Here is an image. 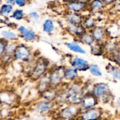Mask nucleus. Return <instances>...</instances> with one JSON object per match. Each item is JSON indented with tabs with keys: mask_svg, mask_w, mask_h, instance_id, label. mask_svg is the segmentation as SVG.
I'll return each instance as SVG.
<instances>
[{
	"mask_svg": "<svg viewBox=\"0 0 120 120\" xmlns=\"http://www.w3.org/2000/svg\"><path fill=\"white\" fill-rule=\"evenodd\" d=\"M49 71V61L43 57H39L36 60L30 71V77L35 81H38L44 76Z\"/></svg>",
	"mask_w": 120,
	"mask_h": 120,
	"instance_id": "20e7f679",
	"label": "nucleus"
},
{
	"mask_svg": "<svg viewBox=\"0 0 120 120\" xmlns=\"http://www.w3.org/2000/svg\"><path fill=\"white\" fill-rule=\"evenodd\" d=\"M19 36L26 42H34L38 38L36 33L32 29L24 25H20L18 28Z\"/></svg>",
	"mask_w": 120,
	"mask_h": 120,
	"instance_id": "9b49d317",
	"label": "nucleus"
},
{
	"mask_svg": "<svg viewBox=\"0 0 120 120\" xmlns=\"http://www.w3.org/2000/svg\"><path fill=\"white\" fill-rule=\"evenodd\" d=\"M90 92L98 100L104 103H108L112 100V96L110 87L106 82H98L93 85Z\"/></svg>",
	"mask_w": 120,
	"mask_h": 120,
	"instance_id": "f03ea898",
	"label": "nucleus"
},
{
	"mask_svg": "<svg viewBox=\"0 0 120 120\" xmlns=\"http://www.w3.org/2000/svg\"><path fill=\"white\" fill-rule=\"evenodd\" d=\"M38 81V84L37 86V89L39 94H42L46 89L51 87L48 79V73H46L44 76H42Z\"/></svg>",
	"mask_w": 120,
	"mask_h": 120,
	"instance_id": "aec40b11",
	"label": "nucleus"
},
{
	"mask_svg": "<svg viewBox=\"0 0 120 120\" xmlns=\"http://www.w3.org/2000/svg\"><path fill=\"white\" fill-rule=\"evenodd\" d=\"M90 52L94 56H101L104 55V44L95 42L90 47Z\"/></svg>",
	"mask_w": 120,
	"mask_h": 120,
	"instance_id": "a878e982",
	"label": "nucleus"
},
{
	"mask_svg": "<svg viewBox=\"0 0 120 120\" xmlns=\"http://www.w3.org/2000/svg\"><path fill=\"white\" fill-rule=\"evenodd\" d=\"M106 6L102 0H91L88 5V9L91 12L97 13L103 11Z\"/></svg>",
	"mask_w": 120,
	"mask_h": 120,
	"instance_id": "a211bd4d",
	"label": "nucleus"
},
{
	"mask_svg": "<svg viewBox=\"0 0 120 120\" xmlns=\"http://www.w3.org/2000/svg\"><path fill=\"white\" fill-rule=\"evenodd\" d=\"M13 58L22 62H30L32 59L31 49L25 44H17L13 53Z\"/></svg>",
	"mask_w": 120,
	"mask_h": 120,
	"instance_id": "423d86ee",
	"label": "nucleus"
},
{
	"mask_svg": "<svg viewBox=\"0 0 120 120\" xmlns=\"http://www.w3.org/2000/svg\"><path fill=\"white\" fill-rule=\"evenodd\" d=\"M108 73L112 76L115 81H119L120 80V70L119 66L109 65L105 68Z\"/></svg>",
	"mask_w": 120,
	"mask_h": 120,
	"instance_id": "b1692460",
	"label": "nucleus"
},
{
	"mask_svg": "<svg viewBox=\"0 0 120 120\" xmlns=\"http://www.w3.org/2000/svg\"><path fill=\"white\" fill-rule=\"evenodd\" d=\"M28 17L33 21H37L40 19V15L38 12L33 11L28 14Z\"/></svg>",
	"mask_w": 120,
	"mask_h": 120,
	"instance_id": "2f4dec72",
	"label": "nucleus"
},
{
	"mask_svg": "<svg viewBox=\"0 0 120 120\" xmlns=\"http://www.w3.org/2000/svg\"><path fill=\"white\" fill-rule=\"evenodd\" d=\"M58 91L59 88L50 87L45 91L43 92L42 94H41V95L43 100L55 102L58 94Z\"/></svg>",
	"mask_w": 120,
	"mask_h": 120,
	"instance_id": "6ab92c4d",
	"label": "nucleus"
},
{
	"mask_svg": "<svg viewBox=\"0 0 120 120\" xmlns=\"http://www.w3.org/2000/svg\"><path fill=\"white\" fill-rule=\"evenodd\" d=\"M83 18H84V16L80 13L68 11L64 14V19L66 22H67V24H82Z\"/></svg>",
	"mask_w": 120,
	"mask_h": 120,
	"instance_id": "4468645a",
	"label": "nucleus"
},
{
	"mask_svg": "<svg viewBox=\"0 0 120 120\" xmlns=\"http://www.w3.org/2000/svg\"><path fill=\"white\" fill-rule=\"evenodd\" d=\"M65 45L66 47L69 50L73 52L76 53V54L84 55V54H86L87 53L86 51L77 42H67V43H66Z\"/></svg>",
	"mask_w": 120,
	"mask_h": 120,
	"instance_id": "4be33fe9",
	"label": "nucleus"
},
{
	"mask_svg": "<svg viewBox=\"0 0 120 120\" xmlns=\"http://www.w3.org/2000/svg\"><path fill=\"white\" fill-rule=\"evenodd\" d=\"M66 8L69 12L82 14V12L88 9V5L77 0H70L67 3Z\"/></svg>",
	"mask_w": 120,
	"mask_h": 120,
	"instance_id": "ddd939ff",
	"label": "nucleus"
},
{
	"mask_svg": "<svg viewBox=\"0 0 120 120\" xmlns=\"http://www.w3.org/2000/svg\"><path fill=\"white\" fill-rule=\"evenodd\" d=\"M102 1L104 2V4H105L106 5H107L112 4L114 3L115 2H116L117 0H102Z\"/></svg>",
	"mask_w": 120,
	"mask_h": 120,
	"instance_id": "72a5a7b5",
	"label": "nucleus"
},
{
	"mask_svg": "<svg viewBox=\"0 0 120 120\" xmlns=\"http://www.w3.org/2000/svg\"><path fill=\"white\" fill-rule=\"evenodd\" d=\"M77 1H80L81 2H83L84 4H86L87 5H89V4L91 2V0H77Z\"/></svg>",
	"mask_w": 120,
	"mask_h": 120,
	"instance_id": "c9c22d12",
	"label": "nucleus"
},
{
	"mask_svg": "<svg viewBox=\"0 0 120 120\" xmlns=\"http://www.w3.org/2000/svg\"><path fill=\"white\" fill-rule=\"evenodd\" d=\"M13 5L10 4H4L0 8V15L2 16H7L9 15L13 11Z\"/></svg>",
	"mask_w": 120,
	"mask_h": 120,
	"instance_id": "c756f323",
	"label": "nucleus"
},
{
	"mask_svg": "<svg viewBox=\"0 0 120 120\" xmlns=\"http://www.w3.org/2000/svg\"><path fill=\"white\" fill-rule=\"evenodd\" d=\"M64 66H57L48 72V79L50 87L59 88L64 82Z\"/></svg>",
	"mask_w": 120,
	"mask_h": 120,
	"instance_id": "39448f33",
	"label": "nucleus"
},
{
	"mask_svg": "<svg viewBox=\"0 0 120 120\" xmlns=\"http://www.w3.org/2000/svg\"><path fill=\"white\" fill-rule=\"evenodd\" d=\"M97 19L92 16H87L83 18L82 25L87 31H90L97 25Z\"/></svg>",
	"mask_w": 120,
	"mask_h": 120,
	"instance_id": "412c9836",
	"label": "nucleus"
},
{
	"mask_svg": "<svg viewBox=\"0 0 120 120\" xmlns=\"http://www.w3.org/2000/svg\"><path fill=\"white\" fill-rule=\"evenodd\" d=\"M79 77V71L71 66L64 67V81L73 82L78 80Z\"/></svg>",
	"mask_w": 120,
	"mask_h": 120,
	"instance_id": "dca6fc26",
	"label": "nucleus"
},
{
	"mask_svg": "<svg viewBox=\"0 0 120 120\" xmlns=\"http://www.w3.org/2000/svg\"><path fill=\"white\" fill-rule=\"evenodd\" d=\"M11 17L16 21H21V20L25 19V14L22 9H16L12 12Z\"/></svg>",
	"mask_w": 120,
	"mask_h": 120,
	"instance_id": "c85d7f7f",
	"label": "nucleus"
},
{
	"mask_svg": "<svg viewBox=\"0 0 120 120\" xmlns=\"http://www.w3.org/2000/svg\"><path fill=\"white\" fill-rule=\"evenodd\" d=\"M81 111L82 109L80 106L68 104V105L60 111L59 117L64 120H71L79 116Z\"/></svg>",
	"mask_w": 120,
	"mask_h": 120,
	"instance_id": "0eeeda50",
	"label": "nucleus"
},
{
	"mask_svg": "<svg viewBox=\"0 0 120 120\" xmlns=\"http://www.w3.org/2000/svg\"><path fill=\"white\" fill-rule=\"evenodd\" d=\"M2 21V20H1V19L0 18V21Z\"/></svg>",
	"mask_w": 120,
	"mask_h": 120,
	"instance_id": "e433bc0d",
	"label": "nucleus"
},
{
	"mask_svg": "<svg viewBox=\"0 0 120 120\" xmlns=\"http://www.w3.org/2000/svg\"><path fill=\"white\" fill-rule=\"evenodd\" d=\"M43 31L46 34L51 35L55 30V24L53 21L50 18H48L44 21L42 25Z\"/></svg>",
	"mask_w": 120,
	"mask_h": 120,
	"instance_id": "bb28decb",
	"label": "nucleus"
},
{
	"mask_svg": "<svg viewBox=\"0 0 120 120\" xmlns=\"http://www.w3.org/2000/svg\"><path fill=\"white\" fill-rule=\"evenodd\" d=\"M77 40L83 44L86 45L89 47H90L91 45H93L95 42L92 35L90 34V32L88 31H87L84 34H82L79 38H77Z\"/></svg>",
	"mask_w": 120,
	"mask_h": 120,
	"instance_id": "5701e85b",
	"label": "nucleus"
},
{
	"mask_svg": "<svg viewBox=\"0 0 120 120\" xmlns=\"http://www.w3.org/2000/svg\"><path fill=\"white\" fill-rule=\"evenodd\" d=\"M103 111L99 107H93L81 111L79 114L80 120H99L101 118Z\"/></svg>",
	"mask_w": 120,
	"mask_h": 120,
	"instance_id": "6e6552de",
	"label": "nucleus"
},
{
	"mask_svg": "<svg viewBox=\"0 0 120 120\" xmlns=\"http://www.w3.org/2000/svg\"><path fill=\"white\" fill-rule=\"evenodd\" d=\"M84 87L77 81L73 82L71 84H68L66 91L67 104L80 105L82 98L85 94Z\"/></svg>",
	"mask_w": 120,
	"mask_h": 120,
	"instance_id": "f257e3e1",
	"label": "nucleus"
},
{
	"mask_svg": "<svg viewBox=\"0 0 120 120\" xmlns=\"http://www.w3.org/2000/svg\"><path fill=\"white\" fill-rule=\"evenodd\" d=\"M66 29L73 36L79 38L83 34L87 31L82 24L80 25H71L67 24Z\"/></svg>",
	"mask_w": 120,
	"mask_h": 120,
	"instance_id": "f3484780",
	"label": "nucleus"
},
{
	"mask_svg": "<svg viewBox=\"0 0 120 120\" xmlns=\"http://www.w3.org/2000/svg\"><path fill=\"white\" fill-rule=\"evenodd\" d=\"M28 3V0H15V4L20 7L25 6Z\"/></svg>",
	"mask_w": 120,
	"mask_h": 120,
	"instance_id": "473e14b6",
	"label": "nucleus"
},
{
	"mask_svg": "<svg viewBox=\"0 0 120 120\" xmlns=\"http://www.w3.org/2000/svg\"><path fill=\"white\" fill-rule=\"evenodd\" d=\"M89 31L91 34L95 42L97 43L104 44L109 40L105 28L103 26H99L97 25L96 27Z\"/></svg>",
	"mask_w": 120,
	"mask_h": 120,
	"instance_id": "1a4fd4ad",
	"label": "nucleus"
},
{
	"mask_svg": "<svg viewBox=\"0 0 120 120\" xmlns=\"http://www.w3.org/2000/svg\"><path fill=\"white\" fill-rule=\"evenodd\" d=\"M5 1L8 4L12 5L15 4V0H5Z\"/></svg>",
	"mask_w": 120,
	"mask_h": 120,
	"instance_id": "f704fd0d",
	"label": "nucleus"
},
{
	"mask_svg": "<svg viewBox=\"0 0 120 120\" xmlns=\"http://www.w3.org/2000/svg\"><path fill=\"white\" fill-rule=\"evenodd\" d=\"M70 64L71 67L75 68L79 72L87 71L90 65L89 62L87 60L77 56H73L71 59Z\"/></svg>",
	"mask_w": 120,
	"mask_h": 120,
	"instance_id": "f8f14e48",
	"label": "nucleus"
},
{
	"mask_svg": "<svg viewBox=\"0 0 120 120\" xmlns=\"http://www.w3.org/2000/svg\"><path fill=\"white\" fill-rule=\"evenodd\" d=\"M99 101L90 92H85L82 98L80 107L82 111L95 107L98 105Z\"/></svg>",
	"mask_w": 120,
	"mask_h": 120,
	"instance_id": "9d476101",
	"label": "nucleus"
},
{
	"mask_svg": "<svg viewBox=\"0 0 120 120\" xmlns=\"http://www.w3.org/2000/svg\"><path fill=\"white\" fill-rule=\"evenodd\" d=\"M8 41L4 39L3 38H0V61L2 60V58L5 54L6 47Z\"/></svg>",
	"mask_w": 120,
	"mask_h": 120,
	"instance_id": "7c9ffc66",
	"label": "nucleus"
},
{
	"mask_svg": "<svg viewBox=\"0 0 120 120\" xmlns=\"http://www.w3.org/2000/svg\"><path fill=\"white\" fill-rule=\"evenodd\" d=\"M1 35L4 39L10 42H17L19 39V35L11 31L2 30Z\"/></svg>",
	"mask_w": 120,
	"mask_h": 120,
	"instance_id": "393cba45",
	"label": "nucleus"
},
{
	"mask_svg": "<svg viewBox=\"0 0 120 120\" xmlns=\"http://www.w3.org/2000/svg\"><path fill=\"white\" fill-rule=\"evenodd\" d=\"M104 55H105L113 61L116 65H120V54L118 41L109 40L104 44Z\"/></svg>",
	"mask_w": 120,
	"mask_h": 120,
	"instance_id": "7ed1b4c3",
	"label": "nucleus"
},
{
	"mask_svg": "<svg viewBox=\"0 0 120 120\" xmlns=\"http://www.w3.org/2000/svg\"><path fill=\"white\" fill-rule=\"evenodd\" d=\"M88 71L93 76L96 77H100L103 75V72L99 66L96 64H91L89 67Z\"/></svg>",
	"mask_w": 120,
	"mask_h": 120,
	"instance_id": "cd10ccee",
	"label": "nucleus"
},
{
	"mask_svg": "<svg viewBox=\"0 0 120 120\" xmlns=\"http://www.w3.org/2000/svg\"><path fill=\"white\" fill-rule=\"evenodd\" d=\"M55 102L53 101H46L42 99L36 104L35 109L36 112L40 114H44L49 111L53 108L55 105Z\"/></svg>",
	"mask_w": 120,
	"mask_h": 120,
	"instance_id": "2eb2a0df",
	"label": "nucleus"
}]
</instances>
